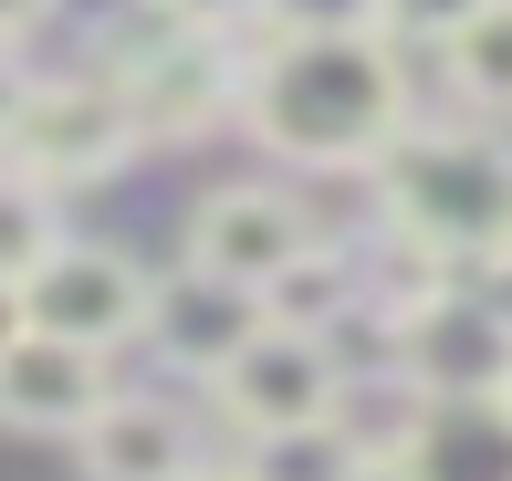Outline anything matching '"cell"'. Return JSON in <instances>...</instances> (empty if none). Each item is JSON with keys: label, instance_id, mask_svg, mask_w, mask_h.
Segmentation results:
<instances>
[{"label": "cell", "instance_id": "1", "mask_svg": "<svg viewBox=\"0 0 512 481\" xmlns=\"http://www.w3.org/2000/svg\"><path fill=\"white\" fill-rule=\"evenodd\" d=\"M241 126L283 168H366L408 126V63L377 21L366 32H272L241 63Z\"/></svg>", "mask_w": 512, "mask_h": 481}, {"label": "cell", "instance_id": "23", "mask_svg": "<svg viewBox=\"0 0 512 481\" xmlns=\"http://www.w3.org/2000/svg\"><path fill=\"white\" fill-rule=\"evenodd\" d=\"M492 147H502V168H512V105H502V116H492Z\"/></svg>", "mask_w": 512, "mask_h": 481}, {"label": "cell", "instance_id": "2", "mask_svg": "<svg viewBox=\"0 0 512 481\" xmlns=\"http://www.w3.org/2000/svg\"><path fill=\"white\" fill-rule=\"evenodd\" d=\"M366 178H377L387 231L408 251H429V262H450V272L512 241V168H502L492 126H418L408 116L366 157Z\"/></svg>", "mask_w": 512, "mask_h": 481}, {"label": "cell", "instance_id": "10", "mask_svg": "<svg viewBox=\"0 0 512 481\" xmlns=\"http://www.w3.org/2000/svg\"><path fill=\"white\" fill-rule=\"evenodd\" d=\"M387 481H512V387H492V398H429Z\"/></svg>", "mask_w": 512, "mask_h": 481}, {"label": "cell", "instance_id": "24", "mask_svg": "<svg viewBox=\"0 0 512 481\" xmlns=\"http://www.w3.org/2000/svg\"><path fill=\"white\" fill-rule=\"evenodd\" d=\"M199 481H251V471H199Z\"/></svg>", "mask_w": 512, "mask_h": 481}, {"label": "cell", "instance_id": "6", "mask_svg": "<svg viewBox=\"0 0 512 481\" xmlns=\"http://www.w3.org/2000/svg\"><path fill=\"white\" fill-rule=\"evenodd\" d=\"M209 398H220V419L241 429V440H262V429H304V419H324V398H335V346L262 314V335L209 377Z\"/></svg>", "mask_w": 512, "mask_h": 481}, {"label": "cell", "instance_id": "17", "mask_svg": "<svg viewBox=\"0 0 512 481\" xmlns=\"http://www.w3.org/2000/svg\"><path fill=\"white\" fill-rule=\"evenodd\" d=\"M377 21V0H272L262 32H366Z\"/></svg>", "mask_w": 512, "mask_h": 481}, {"label": "cell", "instance_id": "20", "mask_svg": "<svg viewBox=\"0 0 512 481\" xmlns=\"http://www.w3.org/2000/svg\"><path fill=\"white\" fill-rule=\"evenodd\" d=\"M42 21H53V0H0V42H11V53L42 32Z\"/></svg>", "mask_w": 512, "mask_h": 481}, {"label": "cell", "instance_id": "3", "mask_svg": "<svg viewBox=\"0 0 512 481\" xmlns=\"http://www.w3.org/2000/svg\"><path fill=\"white\" fill-rule=\"evenodd\" d=\"M147 147L136 136V105H126V84L105 74H21V105H11V126H0V157L11 168H32L42 189H84V178H105V168H126V157Z\"/></svg>", "mask_w": 512, "mask_h": 481}, {"label": "cell", "instance_id": "4", "mask_svg": "<svg viewBox=\"0 0 512 481\" xmlns=\"http://www.w3.org/2000/svg\"><path fill=\"white\" fill-rule=\"evenodd\" d=\"M147 293H157V272L136 262V251H115V241H53L32 272H21V325L115 356V346H136V325H147Z\"/></svg>", "mask_w": 512, "mask_h": 481}, {"label": "cell", "instance_id": "7", "mask_svg": "<svg viewBox=\"0 0 512 481\" xmlns=\"http://www.w3.org/2000/svg\"><path fill=\"white\" fill-rule=\"evenodd\" d=\"M105 398H115V366L95 346H63L32 325L0 346V429L11 440H84Z\"/></svg>", "mask_w": 512, "mask_h": 481}, {"label": "cell", "instance_id": "13", "mask_svg": "<svg viewBox=\"0 0 512 481\" xmlns=\"http://www.w3.org/2000/svg\"><path fill=\"white\" fill-rule=\"evenodd\" d=\"M439 63H450V84L481 105V116H502L512 105V0H481V11L439 42Z\"/></svg>", "mask_w": 512, "mask_h": 481}, {"label": "cell", "instance_id": "14", "mask_svg": "<svg viewBox=\"0 0 512 481\" xmlns=\"http://www.w3.org/2000/svg\"><path fill=\"white\" fill-rule=\"evenodd\" d=\"M53 241H63L53 189H42L32 168H11V157H0V283H21V272H32Z\"/></svg>", "mask_w": 512, "mask_h": 481}, {"label": "cell", "instance_id": "12", "mask_svg": "<svg viewBox=\"0 0 512 481\" xmlns=\"http://www.w3.org/2000/svg\"><path fill=\"white\" fill-rule=\"evenodd\" d=\"M262 304H272V325L335 335V325H356V304H366V262H356V251H335V241H304V251L262 283Z\"/></svg>", "mask_w": 512, "mask_h": 481}, {"label": "cell", "instance_id": "11", "mask_svg": "<svg viewBox=\"0 0 512 481\" xmlns=\"http://www.w3.org/2000/svg\"><path fill=\"white\" fill-rule=\"evenodd\" d=\"M84 471L95 481H199L209 450H199V419L168 398H105L95 429H84Z\"/></svg>", "mask_w": 512, "mask_h": 481}, {"label": "cell", "instance_id": "9", "mask_svg": "<svg viewBox=\"0 0 512 481\" xmlns=\"http://www.w3.org/2000/svg\"><path fill=\"white\" fill-rule=\"evenodd\" d=\"M262 293L251 283H230V272H199V262H178V272H157V293H147V325H136V346H157L168 366H189V377H220L230 356L262 335Z\"/></svg>", "mask_w": 512, "mask_h": 481}, {"label": "cell", "instance_id": "21", "mask_svg": "<svg viewBox=\"0 0 512 481\" xmlns=\"http://www.w3.org/2000/svg\"><path fill=\"white\" fill-rule=\"evenodd\" d=\"M11 105H21V53L0 42V126H11Z\"/></svg>", "mask_w": 512, "mask_h": 481}, {"label": "cell", "instance_id": "16", "mask_svg": "<svg viewBox=\"0 0 512 481\" xmlns=\"http://www.w3.org/2000/svg\"><path fill=\"white\" fill-rule=\"evenodd\" d=\"M481 0H377V32L387 42H450Z\"/></svg>", "mask_w": 512, "mask_h": 481}, {"label": "cell", "instance_id": "18", "mask_svg": "<svg viewBox=\"0 0 512 481\" xmlns=\"http://www.w3.org/2000/svg\"><path fill=\"white\" fill-rule=\"evenodd\" d=\"M157 11L189 21V32H230V42H241V32H262V21H272V0H157Z\"/></svg>", "mask_w": 512, "mask_h": 481}, {"label": "cell", "instance_id": "15", "mask_svg": "<svg viewBox=\"0 0 512 481\" xmlns=\"http://www.w3.org/2000/svg\"><path fill=\"white\" fill-rule=\"evenodd\" d=\"M241 471H251V481H366V461H356V450H345L324 419H304V429H262Z\"/></svg>", "mask_w": 512, "mask_h": 481}, {"label": "cell", "instance_id": "22", "mask_svg": "<svg viewBox=\"0 0 512 481\" xmlns=\"http://www.w3.org/2000/svg\"><path fill=\"white\" fill-rule=\"evenodd\" d=\"M21 335V283H0V346Z\"/></svg>", "mask_w": 512, "mask_h": 481}, {"label": "cell", "instance_id": "5", "mask_svg": "<svg viewBox=\"0 0 512 481\" xmlns=\"http://www.w3.org/2000/svg\"><path fill=\"white\" fill-rule=\"evenodd\" d=\"M387 356H398L429 398H492V387H512V335L471 304L460 272L429 283V293H408V304H387Z\"/></svg>", "mask_w": 512, "mask_h": 481}, {"label": "cell", "instance_id": "19", "mask_svg": "<svg viewBox=\"0 0 512 481\" xmlns=\"http://www.w3.org/2000/svg\"><path fill=\"white\" fill-rule=\"evenodd\" d=\"M460 283H471V304L512 335V241H502V251H481V262H460Z\"/></svg>", "mask_w": 512, "mask_h": 481}, {"label": "cell", "instance_id": "8", "mask_svg": "<svg viewBox=\"0 0 512 481\" xmlns=\"http://www.w3.org/2000/svg\"><path fill=\"white\" fill-rule=\"evenodd\" d=\"M304 241H324L314 210L293 189H272V178H230V189H209L189 210V262L199 272H230V283H251V293H262Z\"/></svg>", "mask_w": 512, "mask_h": 481}]
</instances>
